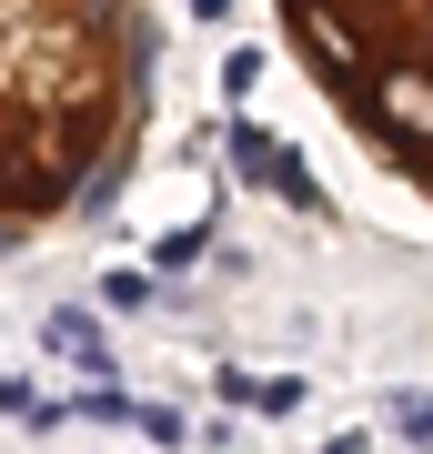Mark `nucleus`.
Wrapping results in <instances>:
<instances>
[{"mask_svg":"<svg viewBox=\"0 0 433 454\" xmlns=\"http://www.w3.org/2000/svg\"><path fill=\"white\" fill-rule=\"evenodd\" d=\"M151 0H0V243L81 212L151 112Z\"/></svg>","mask_w":433,"mask_h":454,"instance_id":"obj_1","label":"nucleus"},{"mask_svg":"<svg viewBox=\"0 0 433 454\" xmlns=\"http://www.w3.org/2000/svg\"><path fill=\"white\" fill-rule=\"evenodd\" d=\"M313 91L393 182L423 172V11L433 0H273Z\"/></svg>","mask_w":433,"mask_h":454,"instance_id":"obj_2","label":"nucleus"}]
</instances>
